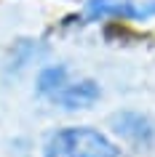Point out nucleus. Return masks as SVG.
Masks as SVG:
<instances>
[{
    "instance_id": "nucleus-1",
    "label": "nucleus",
    "mask_w": 155,
    "mask_h": 157,
    "mask_svg": "<svg viewBox=\"0 0 155 157\" xmlns=\"http://www.w3.org/2000/svg\"><path fill=\"white\" fill-rule=\"evenodd\" d=\"M107 133L137 152H150L155 147V117L142 109H118L107 117Z\"/></svg>"
},
{
    "instance_id": "nucleus-2",
    "label": "nucleus",
    "mask_w": 155,
    "mask_h": 157,
    "mask_svg": "<svg viewBox=\"0 0 155 157\" xmlns=\"http://www.w3.org/2000/svg\"><path fill=\"white\" fill-rule=\"evenodd\" d=\"M70 157H120V144L107 131L94 125H64L62 128Z\"/></svg>"
},
{
    "instance_id": "nucleus-3",
    "label": "nucleus",
    "mask_w": 155,
    "mask_h": 157,
    "mask_svg": "<svg viewBox=\"0 0 155 157\" xmlns=\"http://www.w3.org/2000/svg\"><path fill=\"white\" fill-rule=\"evenodd\" d=\"M83 19L86 21H150L155 19V0H83Z\"/></svg>"
},
{
    "instance_id": "nucleus-4",
    "label": "nucleus",
    "mask_w": 155,
    "mask_h": 157,
    "mask_svg": "<svg viewBox=\"0 0 155 157\" xmlns=\"http://www.w3.org/2000/svg\"><path fill=\"white\" fill-rule=\"evenodd\" d=\"M99 101H102V85H99V80H94V77H75L72 75V80L48 104L64 109V112H83V109H91Z\"/></svg>"
},
{
    "instance_id": "nucleus-5",
    "label": "nucleus",
    "mask_w": 155,
    "mask_h": 157,
    "mask_svg": "<svg viewBox=\"0 0 155 157\" xmlns=\"http://www.w3.org/2000/svg\"><path fill=\"white\" fill-rule=\"evenodd\" d=\"M70 80H72V69H70V64H64V61L46 64V67L38 69V75H35V93H38L43 101H51L67 83H70Z\"/></svg>"
}]
</instances>
